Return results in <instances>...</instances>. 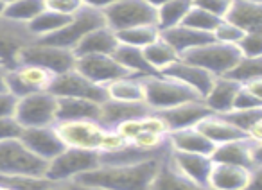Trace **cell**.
Wrapping results in <instances>:
<instances>
[{"label": "cell", "mask_w": 262, "mask_h": 190, "mask_svg": "<svg viewBox=\"0 0 262 190\" xmlns=\"http://www.w3.org/2000/svg\"><path fill=\"white\" fill-rule=\"evenodd\" d=\"M164 158H153L135 165H99L94 171L77 176L74 181L106 190H151V183Z\"/></svg>", "instance_id": "obj_1"}, {"label": "cell", "mask_w": 262, "mask_h": 190, "mask_svg": "<svg viewBox=\"0 0 262 190\" xmlns=\"http://www.w3.org/2000/svg\"><path fill=\"white\" fill-rule=\"evenodd\" d=\"M144 84V103L151 111H162L174 108L178 104L189 103V101L201 99L194 90H190L187 84L172 79V77L162 76H149L142 79Z\"/></svg>", "instance_id": "obj_2"}, {"label": "cell", "mask_w": 262, "mask_h": 190, "mask_svg": "<svg viewBox=\"0 0 262 190\" xmlns=\"http://www.w3.org/2000/svg\"><path fill=\"white\" fill-rule=\"evenodd\" d=\"M101 26H106L102 11L83 6L76 15L70 16L69 22H67L61 29L49 34V36L40 38V40H36V41L45 43V45H52V47L67 49V51H74L76 45L79 43L90 31L97 29V27H101Z\"/></svg>", "instance_id": "obj_3"}, {"label": "cell", "mask_w": 262, "mask_h": 190, "mask_svg": "<svg viewBox=\"0 0 262 190\" xmlns=\"http://www.w3.org/2000/svg\"><path fill=\"white\" fill-rule=\"evenodd\" d=\"M101 165L99 151H86V149H72L65 147L58 156L47 161V171L45 178L52 183L72 181L77 176L84 174L88 171H94Z\"/></svg>", "instance_id": "obj_4"}, {"label": "cell", "mask_w": 262, "mask_h": 190, "mask_svg": "<svg viewBox=\"0 0 262 190\" xmlns=\"http://www.w3.org/2000/svg\"><path fill=\"white\" fill-rule=\"evenodd\" d=\"M239 58L241 54L235 49V45L219 43L215 40L208 41L205 45H200V47L192 49V51L185 52L182 56V59H185V61L192 63L196 66H201V68H205L214 77L225 76L235 65Z\"/></svg>", "instance_id": "obj_5"}, {"label": "cell", "mask_w": 262, "mask_h": 190, "mask_svg": "<svg viewBox=\"0 0 262 190\" xmlns=\"http://www.w3.org/2000/svg\"><path fill=\"white\" fill-rule=\"evenodd\" d=\"M102 16L115 33L137 26H157V9L144 0H117L102 11Z\"/></svg>", "instance_id": "obj_6"}, {"label": "cell", "mask_w": 262, "mask_h": 190, "mask_svg": "<svg viewBox=\"0 0 262 190\" xmlns=\"http://www.w3.org/2000/svg\"><path fill=\"white\" fill-rule=\"evenodd\" d=\"M58 97L51 91H34L18 99L15 118L22 128H41L56 124Z\"/></svg>", "instance_id": "obj_7"}, {"label": "cell", "mask_w": 262, "mask_h": 190, "mask_svg": "<svg viewBox=\"0 0 262 190\" xmlns=\"http://www.w3.org/2000/svg\"><path fill=\"white\" fill-rule=\"evenodd\" d=\"M47 161L33 154L20 138L0 142V174L45 176Z\"/></svg>", "instance_id": "obj_8"}, {"label": "cell", "mask_w": 262, "mask_h": 190, "mask_svg": "<svg viewBox=\"0 0 262 190\" xmlns=\"http://www.w3.org/2000/svg\"><path fill=\"white\" fill-rule=\"evenodd\" d=\"M16 65H36L49 70L54 76H59V74L74 70V66H76V54L72 51H67V49L33 41L18 54V63Z\"/></svg>", "instance_id": "obj_9"}, {"label": "cell", "mask_w": 262, "mask_h": 190, "mask_svg": "<svg viewBox=\"0 0 262 190\" xmlns=\"http://www.w3.org/2000/svg\"><path fill=\"white\" fill-rule=\"evenodd\" d=\"M49 91L58 99L59 97H74V99L94 101L97 104H102L108 99L104 86L92 83L90 79L81 76L76 68L69 70L65 74H59V76H54L51 86H49Z\"/></svg>", "instance_id": "obj_10"}, {"label": "cell", "mask_w": 262, "mask_h": 190, "mask_svg": "<svg viewBox=\"0 0 262 190\" xmlns=\"http://www.w3.org/2000/svg\"><path fill=\"white\" fill-rule=\"evenodd\" d=\"M215 163H228L257 171L262 167V142H253L248 138L232 140V142L215 146L210 154Z\"/></svg>", "instance_id": "obj_11"}, {"label": "cell", "mask_w": 262, "mask_h": 190, "mask_svg": "<svg viewBox=\"0 0 262 190\" xmlns=\"http://www.w3.org/2000/svg\"><path fill=\"white\" fill-rule=\"evenodd\" d=\"M33 41H36V38L27 29V23L0 16V65L6 68H15L18 54Z\"/></svg>", "instance_id": "obj_12"}, {"label": "cell", "mask_w": 262, "mask_h": 190, "mask_svg": "<svg viewBox=\"0 0 262 190\" xmlns=\"http://www.w3.org/2000/svg\"><path fill=\"white\" fill-rule=\"evenodd\" d=\"M54 129L65 147L97 151L104 128L97 121H63L56 122Z\"/></svg>", "instance_id": "obj_13"}, {"label": "cell", "mask_w": 262, "mask_h": 190, "mask_svg": "<svg viewBox=\"0 0 262 190\" xmlns=\"http://www.w3.org/2000/svg\"><path fill=\"white\" fill-rule=\"evenodd\" d=\"M74 68L90 79L92 83H97L101 86H106L112 81L129 77L131 74L113 58V54H94V56H79L76 58Z\"/></svg>", "instance_id": "obj_14"}, {"label": "cell", "mask_w": 262, "mask_h": 190, "mask_svg": "<svg viewBox=\"0 0 262 190\" xmlns=\"http://www.w3.org/2000/svg\"><path fill=\"white\" fill-rule=\"evenodd\" d=\"M20 142L38 158L49 161L58 156L65 146L59 140L54 126H41V128H24Z\"/></svg>", "instance_id": "obj_15"}, {"label": "cell", "mask_w": 262, "mask_h": 190, "mask_svg": "<svg viewBox=\"0 0 262 190\" xmlns=\"http://www.w3.org/2000/svg\"><path fill=\"white\" fill-rule=\"evenodd\" d=\"M157 113L164 118L169 133H172V131H180V129L196 128L205 117L212 115V111L205 106L203 101L198 99V101H189V103L178 104V106L169 108V110L157 111Z\"/></svg>", "instance_id": "obj_16"}, {"label": "cell", "mask_w": 262, "mask_h": 190, "mask_svg": "<svg viewBox=\"0 0 262 190\" xmlns=\"http://www.w3.org/2000/svg\"><path fill=\"white\" fill-rule=\"evenodd\" d=\"M162 76L172 77V79L187 84L190 90H194L200 95L201 99L207 95V91L210 90L212 83H214V79H215V77L212 76V74H208L205 68L192 65V63L185 61V59H182V58L176 63H172V65H169L167 68L162 72Z\"/></svg>", "instance_id": "obj_17"}, {"label": "cell", "mask_w": 262, "mask_h": 190, "mask_svg": "<svg viewBox=\"0 0 262 190\" xmlns=\"http://www.w3.org/2000/svg\"><path fill=\"white\" fill-rule=\"evenodd\" d=\"M260 171V169H257ZM255 171L246 167L228 163L212 165L210 176H208V188L212 190H246L251 181V176Z\"/></svg>", "instance_id": "obj_18"}, {"label": "cell", "mask_w": 262, "mask_h": 190, "mask_svg": "<svg viewBox=\"0 0 262 190\" xmlns=\"http://www.w3.org/2000/svg\"><path fill=\"white\" fill-rule=\"evenodd\" d=\"M146 103H122V101L106 99L99 111V124L104 129H115L119 124L131 118H140L149 113Z\"/></svg>", "instance_id": "obj_19"}, {"label": "cell", "mask_w": 262, "mask_h": 190, "mask_svg": "<svg viewBox=\"0 0 262 190\" xmlns=\"http://www.w3.org/2000/svg\"><path fill=\"white\" fill-rule=\"evenodd\" d=\"M169 160L172 161V165L183 176L192 179L198 185L208 186V176H210L212 165H214L210 156H207V154H196V153H180V151L171 149Z\"/></svg>", "instance_id": "obj_20"}, {"label": "cell", "mask_w": 262, "mask_h": 190, "mask_svg": "<svg viewBox=\"0 0 262 190\" xmlns=\"http://www.w3.org/2000/svg\"><path fill=\"white\" fill-rule=\"evenodd\" d=\"M223 20L239 27L243 33L262 31V4L248 0H232Z\"/></svg>", "instance_id": "obj_21"}, {"label": "cell", "mask_w": 262, "mask_h": 190, "mask_svg": "<svg viewBox=\"0 0 262 190\" xmlns=\"http://www.w3.org/2000/svg\"><path fill=\"white\" fill-rule=\"evenodd\" d=\"M119 47L115 31H112L108 26H101L97 29L90 31L74 49L76 58L79 56H94V54H113Z\"/></svg>", "instance_id": "obj_22"}, {"label": "cell", "mask_w": 262, "mask_h": 190, "mask_svg": "<svg viewBox=\"0 0 262 190\" xmlns=\"http://www.w3.org/2000/svg\"><path fill=\"white\" fill-rule=\"evenodd\" d=\"M151 190H212L208 186L198 185L192 179L183 176L169 160V154L162 160L157 174L151 183Z\"/></svg>", "instance_id": "obj_23"}, {"label": "cell", "mask_w": 262, "mask_h": 190, "mask_svg": "<svg viewBox=\"0 0 262 190\" xmlns=\"http://www.w3.org/2000/svg\"><path fill=\"white\" fill-rule=\"evenodd\" d=\"M160 38L164 41H167V43L178 52L180 58H182L185 52H189V51H192V49L200 47V45H205L214 40L212 34L194 31V29H190V27L183 26V23L171 27V29L160 31Z\"/></svg>", "instance_id": "obj_24"}, {"label": "cell", "mask_w": 262, "mask_h": 190, "mask_svg": "<svg viewBox=\"0 0 262 190\" xmlns=\"http://www.w3.org/2000/svg\"><path fill=\"white\" fill-rule=\"evenodd\" d=\"M241 84L233 83V81L226 79V77H215L214 83H212L210 90L205 95L203 103L212 113L221 115L226 111L232 110L233 106V99H235L237 91H239Z\"/></svg>", "instance_id": "obj_25"}, {"label": "cell", "mask_w": 262, "mask_h": 190, "mask_svg": "<svg viewBox=\"0 0 262 190\" xmlns=\"http://www.w3.org/2000/svg\"><path fill=\"white\" fill-rule=\"evenodd\" d=\"M101 104L86 99H74V97H59L56 122L63 121H97Z\"/></svg>", "instance_id": "obj_26"}, {"label": "cell", "mask_w": 262, "mask_h": 190, "mask_svg": "<svg viewBox=\"0 0 262 190\" xmlns=\"http://www.w3.org/2000/svg\"><path fill=\"white\" fill-rule=\"evenodd\" d=\"M169 146L172 151H180V153H196V154H207L210 156L214 151V144L201 135L196 128L189 129H180V131H172L167 135Z\"/></svg>", "instance_id": "obj_27"}, {"label": "cell", "mask_w": 262, "mask_h": 190, "mask_svg": "<svg viewBox=\"0 0 262 190\" xmlns=\"http://www.w3.org/2000/svg\"><path fill=\"white\" fill-rule=\"evenodd\" d=\"M196 129L205 135L210 140L214 146H221V144L232 142V140H239V138H246L243 131H239L237 128H233L230 122H226L221 115H208L205 117L200 124L196 126Z\"/></svg>", "instance_id": "obj_28"}, {"label": "cell", "mask_w": 262, "mask_h": 190, "mask_svg": "<svg viewBox=\"0 0 262 190\" xmlns=\"http://www.w3.org/2000/svg\"><path fill=\"white\" fill-rule=\"evenodd\" d=\"M113 58H115L117 61L131 74V76L149 77V76H157L158 74V72H155V70L151 68L149 63H147L142 49L119 43V47H117L115 52H113Z\"/></svg>", "instance_id": "obj_29"}, {"label": "cell", "mask_w": 262, "mask_h": 190, "mask_svg": "<svg viewBox=\"0 0 262 190\" xmlns=\"http://www.w3.org/2000/svg\"><path fill=\"white\" fill-rule=\"evenodd\" d=\"M144 77L129 76L122 79L112 81L106 84V95L108 99L122 101V103H144Z\"/></svg>", "instance_id": "obj_30"}, {"label": "cell", "mask_w": 262, "mask_h": 190, "mask_svg": "<svg viewBox=\"0 0 262 190\" xmlns=\"http://www.w3.org/2000/svg\"><path fill=\"white\" fill-rule=\"evenodd\" d=\"M142 51H144V56H146L147 63L151 65V68L158 74H162L169 65H172V63H176L180 59L178 52H176L167 41L162 40V38L155 40L153 43L144 47Z\"/></svg>", "instance_id": "obj_31"}, {"label": "cell", "mask_w": 262, "mask_h": 190, "mask_svg": "<svg viewBox=\"0 0 262 190\" xmlns=\"http://www.w3.org/2000/svg\"><path fill=\"white\" fill-rule=\"evenodd\" d=\"M192 8V0H169L157 9V27L160 31L180 26Z\"/></svg>", "instance_id": "obj_32"}, {"label": "cell", "mask_w": 262, "mask_h": 190, "mask_svg": "<svg viewBox=\"0 0 262 190\" xmlns=\"http://www.w3.org/2000/svg\"><path fill=\"white\" fill-rule=\"evenodd\" d=\"M15 72L31 93H34V91H49V86H51L52 79H54V74L36 65H16Z\"/></svg>", "instance_id": "obj_33"}, {"label": "cell", "mask_w": 262, "mask_h": 190, "mask_svg": "<svg viewBox=\"0 0 262 190\" xmlns=\"http://www.w3.org/2000/svg\"><path fill=\"white\" fill-rule=\"evenodd\" d=\"M223 77L241 84V86L251 83V81L262 79V58H243L241 56L235 65Z\"/></svg>", "instance_id": "obj_34"}, {"label": "cell", "mask_w": 262, "mask_h": 190, "mask_svg": "<svg viewBox=\"0 0 262 190\" xmlns=\"http://www.w3.org/2000/svg\"><path fill=\"white\" fill-rule=\"evenodd\" d=\"M70 16H63L59 13L54 11H49V9H43L38 16H34L29 23H27V29L31 31L36 40L43 36H49V34L56 33L58 29H61L67 22H69Z\"/></svg>", "instance_id": "obj_35"}, {"label": "cell", "mask_w": 262, "mask_h": 190, "mask_svg": "<svg viewBox=\"0 0 262 190\" xmlns=\"http://www.w3.org/2000/svg\"><path fill=\"white\" fill-rule=\"evenodd\" d=\"M0 186L9 190H54L56 183L45 176H27V174H0Z\"/></svg>", "instance_id": "obj_36"}, {"label": "cell", "mask_w": 262, "mask_h": 190, "mask_svg": "<svg viewBox=\"0 0 262 190\" xmlns=\"http://www.w3.org/2000/svg\"><path fill=\"white\" fill-rule=\"evenodd\" d=\"M115 34H117L119 43L131 45V47H137V49H144L160 38V29H158L157 26H137V27L119 31V33H115Z\"/></svg>", "instance_id": "obj_37"}, {"label": "cell", "mask_w": 262, "mask_h": 190, "mask_svg": "<svg viewBox=\"0 0 262 190\" xmlns=\"http://www.w3.org/2000/svg\"><path fill=\"white\" fill-rule=\"evenodd\" d=\"M45 9L43 0H16L11 4L4 6L2 16L9 20H15L20 23H29L34 16H38Z\"/></svg>", "instance_id": "obj_38"}, {"label": "cell", "mask_w": 262, "mask_h": 190, "mask_svg": "<svg viewBox=\"0 0 262 190\" xmlns=\"http://www.w3.org/2000/svg\"><path fill=\"white\" fill-rule=\"evenodd\" d=\"M221 117L246 135L255 124L262 122V108H257V110H230L226 113H221Z\"/></svg>", "instance_id": "obj_39"}, {"label": "cell", "mask_w": 262, "mask_h": 190, "mask_svg": "<svg viewBox=\"0 0 262 190\" xmlns=\"http://www.w3.org/2000/svg\"><path fill=\"white\" fill-rule=\"evenodd\" d=\"M223 18H217V16L210 15V13L203 11L200 8H190V11L187 13V16L183 18V26L190 27L194 31H200V33H208L212 34L214 29L217 27V23L221 22Z\"/></svg>", "instance_id": "obj_40"}, {"label": "cell", "mask_w": 262, "mask_h": 190, "mask_svg": "<svg viewBox=\"0 0 262 190\" xmlns=\"http://www.w3.org/2000/svg\"><path fill=\"white\" fill-rule=\"evenodd\" d=\"M235 49L243 58H262V31L244 33L235 43Z\"/></svg>", "instance_id": "obj_41"}, {"label": "cell", "mask_w": 262, "mask_h": 190, "mask_svg": "<svg viewBox=\"0 0 262 190\" xmlns=\"http://www.w3.org/2000/svg\"><path fill=\"white\" fill-rule=\"evenodd\" d=\"M243 34L244 33L239 27L232 26V23L226 22V20H221V22L217 23V27L214 29V33H212V38H214L215 41H219V43L235 45L237 41L243 38Z\"/></svg>", "instance_id": "obj_42"}, {"label": "cell", "mask_w": 262, "mask_h": 190, "mask_svg": "<svg viewBox=\"0 0 262 190\" xmlns=\"http://www.w3.org/2000/svg\"><path fill=\"white\" fill-rule=\"evenodd\" d=\"M43 4H45V9L59 13V15H63V16H74L83 8V2H81V0H43Z\"/></svg>", "instance_id": "obj_43"}, {"label": "cell", "mask_w": 262, "mask_h": 190, "mask_svg": "<svg viewBox=\"0 0 262 190\" xmlns=\"http://www.w3.org/2000/svg\"><path fill=\"white\" fill-rule=\"evenodd\" d=\"M257 108H262L260 97L253 95L246 86H241L235 95V99H233L232 110H257Z\"/></svg>", "instance_id": "obj_44"}, {"label": "cell", "mask_w": 262, "mask_h": 190, "mask_svg": "<svg viewBox=\"0 0 262 190\" xmlns=\"http://www.w3.org/2000/svg\"><path fill=\"white\" fill-rule=\"evenodd\" d=\"M126 140L115 131V129H104L101 136V142H99V153H112V151H117L120 147L126 146Z\"/></svg>", "instance_id": "obj_45"}, {"label": "cell", "mask_w": 262, "mask_h": 190, "mask_svg": "<svg viewBox=\"0 0 262 190\" xmlns=\"http://www.w3.org/2000/svg\"><path fill=\"white\" fill-rule=\"evenodd\" d=\"M230 2L232 0H192V6L217 16V18H223L226 15V11H228Z\"/></svg>", "instance_id": "obj_46"}, {"label": "cell", "mask_w": 262, "mask_h": 190, "mask_svg": "<svg viewBox=\"0 0 262 190\" xmlns=\"http://www.w3.org/2000/svg\"><path fill=\"white\" fill-rule=\"evenodd\" d=\"M24 128L16 122L15 117H2L0 118V142L4 140L20 138Z\"/></svg>", "instance_id": "obj_47"}, {"label": "cell", "mask_w": 262, "mask_h": 190, "mask_svg": "<svg viewBox=\"0 0 262 190\" xmlns=\"http://www.w3.org/2000/svg\"><path fill=\"white\" fill-rule=\"evenodd\" d=\"M115 131L122 136L126 142H131V140L135 138L140 131H142V117L140 118H131V121H126L122 124H119L115 128Z\"/></svg>", "instance_id": "obj_48"}, {"label": "cell", "mask_w": 262, "mask_h": 190, "mask_svg": "<svg viewBox=\"0 0 262 190\" xmlns=\"http://www.w3.org/2000/svg\"><path fill=\"white\" fill-rule=\"evenodd\" d=\"M16 103H18V99L15 95H11L9 91H0V118L15 117Z\"/></svg>", "instance_id": "obj_49"}, {"label": "cell", "mask_w": 262, "mask_h": 190, "mask_svg": "<svg viewBox=\"0 0 262 190\" xmlns=\"http://www.w3.org/2000/svg\"><path fill=\"white\" fill-rule=\"evenodd\" d=\"M54 190H106L101 186H94V185H84L79 181H63V183H56Z\"/></svg>", "instance_id": "obj_50"}, {"label": "cell", "mask_w": 262, "mask_h": 190, "mask_svg": "<svg viewBox=\"0 0 262 190\" xmlns=\"http://www.w3.org/2000/svg\"><path fill=\"white\" fill-rule=\"evenodd\" d=\"M83 6L92 9H99V11H104L106 8H110L112 4H115L117 0H81Z\"/></svg>", "instance_id": "obj_51"}, {"label": "cell", "mask_w": 262, "mask_h": 190, "mask_svg": "<svg viewBox=\"0 0 262 190\" xmlns=\"http://www.w3.org/2000/svg\"><path fill=\"white\" fill-rule=\"evenodd\" d=\"M6 66L0 65V91H8L6 90Z\"/></svg>", "instance_id": "obj_52"}, {"label": "cell", "mask_w": 262, "mask_h": 190, "mask_svg": "<svg viewBox=\"0 0 262 190\" xmlns=\"http://www.w3.org/2000/svg\"><path fill=\"white\" fill-rule=\"evenodd\" d=\"M146 4H149L151 8H155V9H158L160 6H164L165 2H169V0H144Z\"/></svg>", "instance_id": "obj_53"}, {"label": "cell", "mask_w": 262, "mask_h": 190, "mask_svg": "<svg viewBox=\"0 0 262 190\" xmlns=\"http://www.w3.org/2000/svg\"><path fill=\"white\" fill-rule=\"evenodd\" d=\"M0 2H2L4 6H8V4H11V2H16V0H0Z\"/></svg>", "instance_id": "obj_54"}, {"label": "cell", "mask_w": 262, "mask_h": 190, "mask_svg": "<svg viewBox=\"0 0 262 190\" xmlns=\"http://www.w3.org/2000/svg\"><path fill=\"white\" fill-rule=\"evenodd\" d=\"M2 13H4V4L0 2V16H2Z\"/></svg>", "instance_id": "obj_55"}, {"label": "cell", "mask_w": 262, "mask_h": 190, "mask_svg": "<svg viewBox=\"0 0 262 190\" xmlns=\"http://www.w3.org/2000/svg\"><path fill=\"white\" fill-rule=\"evenodd\" d=\"M248 2H258V4H262V0H248Z\"/></svg>", "instance_id": "obj_56"}]
</instances>
